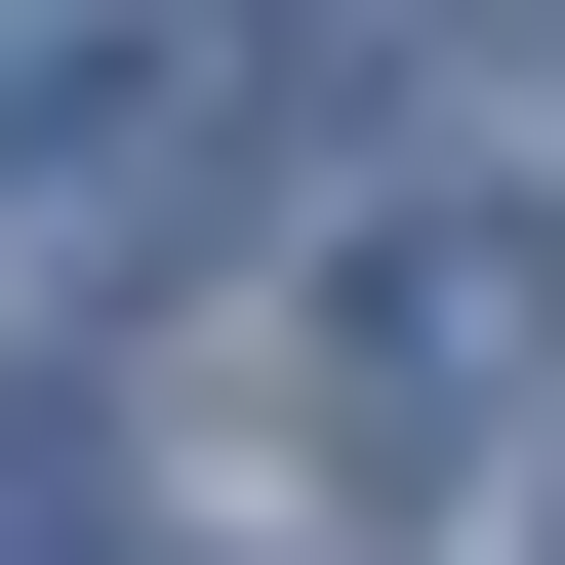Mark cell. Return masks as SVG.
<instances>
[{"mask_svg":"<svg viewBox=\"0 0 565 565\" xmlns=\"http://www.w3.org/2000/svg\"><path fill=\"white\" fill-rule=\"evenodd\" d=\"M0 202H202V82H162V0H0Z\"/></svg>","mask_w":565,"mask_h":565,"instance_id":"cell-2","label":"cell"},{"mask_svg":"<svg viewBox=\"0 0 565 565\" xmlns=\"http://www.w3.org/2000/svg\"><path fill=\"white\" fill-rule=\"evenodd\" d=\"M0 565H121V445H82V364H0Z\"/></svg>","mask_w":565,"mask_h":565,"instance_id":"cell-3","label":"cell"},{"mask_svg":"<svg viewBox=\"0 0 565 565\" xmlns=\"http://www.w3.org/2000/svg\"><path fill=\"white\" fill-rule=\"evenodd\" d=\"M525 404H565V202H323V484L445 525L525 484Z\"/></svg>","mask_w":565,"mask_h":565,"instance_id":"cell-1","label":"cell"}]
</instances>
